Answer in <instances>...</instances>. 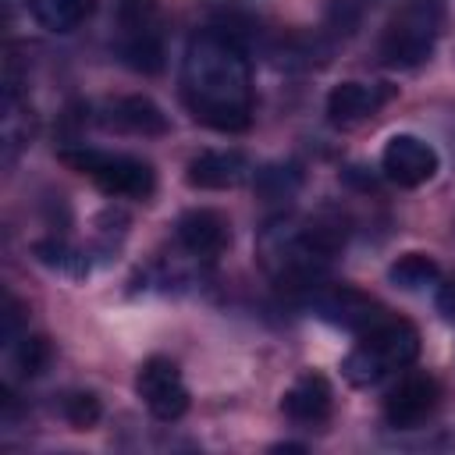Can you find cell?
I'll list each match as a JSON object with an SVG mask.
<instances>
[{
	"mask_svg": "<svg viewBox=\"0 0 455 455\" xmlns=\"http://www.w3.org/2000/svg\"><path fill=\"white\" fill-rule=\"evenodd\" d=\"M181 100L188 114L213 132H245L252 124V71L245 50L224 32H196L181 57Z\"/></svg>",
	"mask_w": 455,
	"mask_h": 455,
	"instance_id": "obj_1",
	"label": "cell"
},
{
	"mask_svg": "<svg viewBox=\"0 0 455 455\" xmlns=\"http://www.w3.org/2000/svg\"><path fill=\"white\" fill-rule=\"evenodd\" d=\"M345 245V228L338 220H274L259 231V263L274 277V284L288 295H313L331 259Z\"/></svg>",
	"mask_w": 455,
	"mask_h": 455,
	"instance_id": "obj_2",
	"label": "cell"
},
{
	"mask_svg": "<svg viewBox=\"0 0 455 455\" xmlns=\"http://www.w3.org/2000/svg\"><path fill=\"white\" fill-rule=\"evenodd\" d=\"M419 355V331L402 316H384L370 331L359 334L352 352L341 359V377L352 387H373L384 377L412 366Z\"/></svg>",
	"mask_w": 455,
	"mask_h": 455,
	"instance_id": "obj_3",
	"label": "cell"
},
{
	"mask_svg": "<svg viewBox=\"0 0 455 455\" xmlns=\"http://www.w3.org/2000/svg\"><path fill=\"white\" fill-rule=\"evenodd\" d=\"M441 28H444V4L441 0L402 4L380 32V43H377L380 64L402 68V71L419 68L423 60H430V53L441 39Z\"/></svg>",
	"mask_w": 455,
	"mask_h": 455,
	"instance_id": "obj_4",
	"label": "cell"
},
{
	"mask_svg": "<svg viewBox=\"0 0 455 455\" xmlns=\"http://www.w3.org/2000/svg\"><path fill=\"white\" fill-rule=\"evenodd\" d=\"M60 164H68L71 171L85 174L89 181H96L107 196H121V199H149L156 188V171L128 153H107V149H92V146H64L57 153Z\"/></svg>",
	"mask_w": 455,
	"mask_h": 455,
	"instance_id": "obj_5",
	"label": "cell"
},
{
	"mask_svg": "<svg viewBox=\"0 0 455 455\" xmlns=\"http://www.w3.org/2000/svg\"><path fill=\"white\" fill-rule=\"evenodd\" d=\"M114 53L124 68L139 75L164 71V11L156 0H121L117 4V43Z\"/></svg>",
	"mask_w": 455,
	"mask_h": 455,
	"instance_id": "obj_6",
	"label": "cell"
},
{
	"mask_svg": "<svg viewBox=\"0 0 455 455\" xmlns=\"http://www.w3.org/2000/svg\"><path fill=\"white\" fill-rule=\"evenodd\" d=\"M135 395L142 398L149 416L160 419V423H174V419H181L188 412L185 377H181L178 363L167 359V355H149L135 370Z\"/></svg>",
	"mask_w": 455,
	"mask_h": 455,
	"instance_id": "obj_7",
	"label": "cell"
},
{
	"mask_svg": "<svg viewBox=\"0 0 455 455\" xmlns=\"http://www.w3.org/2000/svg\"><path fill=\"white\" fill-rule=\"evenodd\" d=\"M309 309L323 323L341 327L348 334H363V331H370L373 323H380L387 316V309L373 295H366V291H359L352 284H320L309 295Z\"/></svg>",
	"mask_w": 455,
	"mask_h": 455,
	"instance_id": "obj_8",
	"label": "cell"
},
{
	"mask_svg": "<svg viewBox=\"0 0 455 455\" xmlns=\"http://www.w3.org/2000/svg\"><path fill=\"white\" fill-rule=\"evenodd\" d=\"M437 167H441L437 149L427 139L412 135V132L391 135L384 142V149H380V171H384V178L395 181V185H402V188L427 185L437 174Z\"/></svg>",
	"mask_w": 455,
	"mask_h": 455,
	"instance_id": "obj_9",
	"label": "cell"
},
{
	"mask_svg": "<svg viewBox=\"0 0 455 455\" xmlns=\"http://www.w3.org/2000/svg\"><path fill=\"white\" fill-rule=\"evenodd\" d=\"M441 402V384L430 373H402L398 384L384 395V419L395 430L419 427Z\"/></svg>",
	"mask_w": 455,
	"mask_h": 455,
	"instance_id": "obj_10",
	"label": "cell"
},
{
	"mask_svg": "<svg viewBox=\"0 0 455 455\" xmlns=\"http://www.w3.org/2000/svg\"><path fill=\"white\" fill-rule=\"evenodd\" d=\"M395 96L398 89L387 82H341L327 92V121L334 128H355L380 114Z\"/></svg>",
	"mask_w": 455,
	"mask_h": 455,
	"instance_id": "obj_11",
	"label": "cell"
},
{
	"mask_svg": "<svg viewBox=\"0 0 455 455\" xmlns=\"http://www.w3.org/2000/svg\"><path fill=\"white\" fill-rule=\"evenodd\" d=\"M281 412L284 419H291L295 427H323L334 412V391H331V380L323 373H299L284 395H281Z\"/></svg>",
	"mask_w": 455,
	"mask_h": 455,
	"instance_id": "obj_12",
	"label": "cell"
},
{
	"mask_svg": "<svg viewBox=\"0 0 455 455\" xmlns=\"http://www.w3.org/2000/svg\"><path fill=\"white\" fill-rule=\"evenodd\" d=\"M174 235H178L185 252H192L199 259H213L231 245V220L220 210L196 206V210H185L178 217Z\"/></svg>",
	"mask_w": 455,
	"mask_h": 455,
	"instance_id": "obj_13",
	"label": "cell"
},
{
	"mask_svg": "<svg viewBox=\"0 0 455 455\" xmlns=\"http://www.w3.org/2000/svg\"><path fill=\"white\" fill-rule=\"evenodd\" d=\"M249 174H252V164H249V156L242 149H203L185 167V181L192 188H203V192L235 188Z\"/></svg>",
	"mask_w": 455,
	"mask_h": 455,
	"instance_id": "obj_14",
	"label": "cell"
},
{
	"mask_svg": "<svg viewBox=\"0 0 455 455\" xmlns=\"http://www.w3.org/2000/svg\"><path fill=\"white\" fill-rule=\"evenodd\" d=\"M103 128L124 132V135H167L171 121L164 114V107L149 96H117L103 107Z\"/></svg>",
	"mask_w": 455,
	"mask_h": 455,
	"instance_id": "obj_15",
	"label": "cell"
},
{
	"mask_svg": "<svg viewBox=\"0 0 455 455\" xmlns=\"http://www.w3.org/2000/svg\"><path fill=\"white\" fill-rule=\"evenodd\" d=\"M96 0H28V14L46 32H71L92 14Z\"/></svg>",
	"mask_w": 455,
	"mask_h": 455,
	"instance_id": "obj_16",
	"label": "cell"
},
{
	"mask_svg": "<svg viewBox=\"0 0 455 455\" xmlns=\"http://www.w3.org/2000/svg\"><path fill=\"white\" fill-rule=\"evenodd\" d=\"M387 281L402 291H423L441 281V267L427 252H405L387 267Z\"/></svg>",
	"mask_w": 455,
	"mask_h": 455,
	"instance_id": "obj_17",
	"label": "cell"
},
{
	"mask_svg": "<svg viewBox=\"0 0 455 455\" xmlns=\"http://www.w3.org/2000/svg\"><path fill=\"white\" fill-rule=\"evenodd\" d=\"M32 252H36V259H39L43 267L60 270V274H71V277H85L89 267H92L82 249H75V245H68V242H60V238H43V242L32 245Z\"/></svg>",
	"mask_w": 455,
	"mask_h": 455,
	"instance_id": "obj_18",
	"label": "cell"
},
{
	"mask_svg": "<svg viewBox=\"0 0 455 455\" xmlns=\"http://www.w3.org/2000/svg\"><path fill=\"white\" fill-rule=\"evenodd\" d=\"M252 185L267 199H288L302 188V171L295 164H267V167L252 171Z\"/></svg>",
	"mask_w": 455,
	"mask_h": 455,
	"instance_id": "obj_19",
	"label": "cell"
},
{
	"mask_svg": "<svg viewBox=\"0 0 455 455\" xmlns=\"http://www.w3.org/2000/svg\"><path fill=\"white\" fill-rule=\"evenodd\" d=\"M11 363L21 377H39L53 363V345L43 334H25L11 345Z\"/></svg>",
	"mask_w": 455,
	"mask_h": 455,
	"instance_id": "obj_20",
	"label": "cell"
},
{
	"mask_svg": "<svg viewBox=\"0 0 455 455\" xmlns=\"http://www.w3.org/2000/svg\"><path fill=\"white\" fill-rule=\"evenodd\" d=\"M60 416L71 423V430H92L103 416V405L92 391H68L60 398Z\"/></svg>",
	"mask_w": 455,
	"mask_h": 455,
	"instance_id": "obj_21",
	"label": "cell"
},
{
	"mask_svg": "<svg viewBox=\"0 0 455 455\" xmlns=\"http://www.w3.org/2000/svg\"><path fill=\"white\" fill-rule=\"evenodd\" d=\"M0 320H4V327H0V331H4V345H7V348H11L18 338H25V334H28V331H25V320H28V316H25V306H21L14 295H7V306H4Z\"/></svg>",
	"mask_w": 455,
	"mask_h": 455,
	"instance_id": "obj_22",
	"label": "cell"
},
{
	"mask_svg": "<svg viewBox=\"0 0 455 455\" xmlns=\"http://www.w3.org/2000/svg\"><path fill=\"white\" fill-rule=\"evenodd\" d=\"M437 309H441V316L455 320V277L437 284Z\"/></svg>",
	"mask_w": 455,
	"mask_h": 455,
	"instance_id": "obj_23",
	"label": "cell"
}]
</instances>
